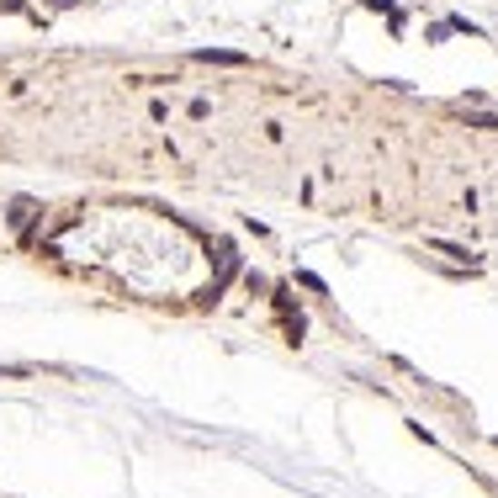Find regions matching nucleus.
Instances as JSON below:
<instances>
[{
	"label": "nucleus",
	"instance_id": "4",
	"mask_svg": "<svg viewBox=\"0 0 498 498\" xmlns=\"http://www.w3.org/2000/svg\"><path fill=\"white\" fill-rule=\"evenodd\" d=\"M54 5H80V0H54Z\"/></svg>",
	"mask_w": 498,
	"mask_h": 498
},
{
	"label": "nucleus",
	"instance_id": "3",
	"mask_svg": "<svg viewBox=\"0 0 498 498\" xmlns=\"http://www.w3.org/2000/svg\"><path fill=\"white\" fill-rule=\"evenodd\" d=\"M0 5H5V11H27V0H0Z\"/></svg>",
	"mask_w": 498,
	"mask_h": 498
},
{
	"label": "nucleus",
	"instance_id": "1",
	"mask_svg": "<svg viewBox=\"0 0 498 498\" xmlns=\"http://www.w3.org/2000/svg\"><path fill=\"white\" fill-rule=\"evenodd\" d=\"M32 218H37V202H32V196H16V202L5 207V223H11V228H27Z\"/></svg>",
	"mask_w": 498,
	"mask_h": 498
},
{
	"label": "nucleus",
	"instance_id": "2",
	"mask_svg": "<svg viewBox=\"0 0 498 498\" xmlns=\"http://www.w3.org/2000/svg\"><path fill=\"white\" fill-rule=\"evenodd\" d=\"M196 59H207V64H244V54H228V48H202Z\"/></svg>",
	"mask_w": 498,
	"mask_h": 498
}]
</instances>
